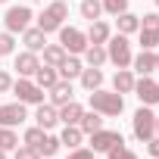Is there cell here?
<instances>
[{
  "instance_id": "1",
  "label": "cell",
  "mask_w": 159,
  "mask_h": 159,
  "mask_svg": "<svg viewBox=\"0 0 159 159\" xmlns=\"http://www.w3.org/2000/svg\"><path fill=\"white\" fill-rule=\"evenodd\" d=\"M88 103H91V109L94 112H100V116H119L122 109H125V100H122V94H116V91H91V97H88Z\"/></svg>"
},
{
  "instance_id": "2",
  "label": "cell",
  "mask_w": 159,
  "mask_h": 159,
  "mask_svg": "<svg viewBox=\"0 0 159 159\" xmlns=\"http://www.w3.org/2000/svg\"><path fill=\"white\" fill-rule=\"evenodd\" d=\"M66 19H69V0H53V3L38 16V28L44 34H50V31H59V25Z\"/></svg>"
},
{
  "instance_id": "3",
  "label": "cell",
  "mask_w": 159,
  "mask_h": 159,
  "mask_svg": "<svg viewBox=\"0 0 159 159\" xmlns=\"http://www.w3.org/2000/svg\"><path fill=\"white\" fill-rule=\"evenodd\" d=\"M106 59L109 62H116L119 69H128L131 66V44H128V34H109V41H106Z\"/></svg>"
},
{
  "instance_id": "4",
  "label": "cell",
  "mask_w": 159,
  "mask_h": 159,
  "mask_svg": "<svg viewBox=\"0 0 159 159\" xmlns=\"http://www.w3.org/2000/svg\"><path fill=\"white\" fill-rule=\"evenodd\" d=\"M131 128H134V137L147 143V140L156 134V116H153V109H150V106H140V109L134 112V119H131Z\"/></svg>"
},
{
  "instance_id": "5",
  "label": "cell",
  "mask_w": 159,
  "mask_h": 159,
  "mask_svg": "<svg viewBox=\"0 0 159 159\" xmlns=\"http://www.w3.org/2000/svg\"><path fill=\"white\" fill-rule=\"evenodd\" d=\"M13 94L19 103H44V88L34 84V78H19V81H13Z\"/></svg>"
},
{
  "instance_id": "6",
  "label": "cell",
  "mask_w": 159,
  "mask_h": 159,
  "mask_svg": "<svg viewBox=\"0 0 159 159\" xmlns=\"http://www.w3.org/2000/svg\"><path fill=\"white\" fill-rule=\"evenodd\" d=\"M31 19H34V13H31V7H10L7 10V16H3V22H7V31L10 34H22L28 25H31Z\"/></svg>"
},
{
  "instance_id": "7",
  "label": "cell",
  "mask_w": 159,
  "mask_h": 159,
  "mask_svg": "<svg viewBox=\"0 0 159 159\" xmlns=\"http://www.w3.org/2000/svg\"><path fill=\"white\" fill-rule=\"evenodd\" d=\"M59 44L66 47V53H84V47H88V34H84L81 28L59 25Z\"/></svg>"
},
{
  "instance_id": "8",
  "label": "cell",
  "mask_w": 159,
  "mask_h": 159,
  "mask_svg": "<svg viewBox=\"0 0 159 159\" xmlns=\"http://www.w3.org/2000/svg\"><path fill=\"white\" fill-rule=\"evenodd\" d=\"M116 143H125V137H122L119 131L100 128V131H94V134H91V150H94V153H106V150H112Z\"/></svg>"
},
{
  "instance_id": "9",
  "label": "cell",
  "mask_w": 159,
  "mask_h": 159,
  "mask_svg": "<svg viewBox=\"0 0 159 159\" xmlns=\"http://www.w3.org/2000/svg\"><path fill=\"white\" fill-rule=\"evenodd\" d=\"M28 116H25V103H3L0 106V125L3 128H16V125H22Z\"/></svg>"
},
{
  "instance_id": "10",
  "label": "cell",
  "mask_w": 159,
  "mask_h": 159,
  "mask_svg": "<svg viewBox=\"0 0 159 159\" xmlns=\"http://www.w3.org/2000/svg\"><path fill=\"white\" fill-rule=\"evenodd\" d=\"M134 94H137V100H140L143 106H153V103H159V84L153 81L150 75H143L140 81H134Z\"/></svg>"
},
{
  "instance_id": "11",
  "label": "cell",
  "mask_w": 159,
  "mask_h": 159,
  "mask_svg": "<svg viewBox=\"0 0 159 159\" xmlns=\"http://www.w3.org/2000/svg\"><path fill=\"white\" fill-rule=\"evenodd\" d=\"M38 66H41L38 53H31V50L16 53V72H19V78H31V75L38 72Z\"/></svg>"
},
{
  "instance_id": "12",
  "label": "cell",
  "mask_w": 159,
  "mask_h": 159,
  "mask_svg": "<svg viewBox=\"0 0 159 159\" xmlns=\"http://www.w3.org/2000/svg\"><path fill=\"white\" fill-rule=\"evenodd\" d=\"M72 94H75V91H72V81L59 78V81H56V84L50 88V103H53V106L59 109V106H66V103L72 100Z\"/></svg>"
},
{
  "instance_id": "13",
  "label": "cell",
  "mask_w": 159,
  "mask_h": 159,
  "mask_svg": "<svg viewBox=\"0 0 159 159\" xmlns=\"http://www.w3.org/2000/svg\"><path fill=\"white\" fill-rule=\"evenodd\" d=\"M34 122L47 131V128H53L56 122H59V109L53 106V103H38V112H34Z\"/></svg>"
},
{
  "instance_id": "14",
  "label": "cell",
  "mask_w": 159,
  "mask_h": 159,
  "mask_svg": "<svg viewBox=\"0 0 159 159\" xmlns=\"http://www.w3.org/2000/svg\"><path fill=\"white\" fill-rule=\"evenodd\" d=\"M31 78H34V84H38V88L50 91V88L59 81V72H56V66H44V62H41V66H38V72H34Z\"/></svg>"
},
{
  "instance_id": "15",
  "label": "cell",
  "mask_w": 159,
  "mask_h": 159,
  "mask_svg": "<svg viewBox=\"0 0 159 159\" xmlns=\"http://www.w3.org/2000/svg\"><path fill=\"white\" fill-rule=\"evenodd\" d=\"M81 59H78L75 53H66V59L56 66V72H59V78H66V81H72V78H78V75H81Z\"/></svg>"
},
{
  "instance_id": "16",
  "label": "cell",
  "mask_w": 159,
  "mask_h": 159,
  "mask_svg": "<svg viewBox=\"0 0 159 159\" xmlns=\"http://www.w3.org/2000/svg\"><path fill=\"white\" fill-rule=\"evenodd\" d=\"M22 44H25V50H31V53H41L44 50V44H47V34L41 31V28H25L22 31Z\"/></svg>"
},
{
  "instance_id": "17",
  "label": "cell",
  "mask_w": 159,
  "mask_h": 159,
  "mask_svg": "<svg viewBox=\"0 0 159 159\" xmlns=\"http://www.w3.org/2000/svg\"><path fill=\"white\" fill-rule=\"evenodd\" d=\"M84 34H88V44H106L112 31H109V25H106L103 19H94V22H91V28H88Z\"/></svg>"
},
{
  "instance_id": "18",
  "label": "cell",
  "mask_w": 159,
  "mask_h": 159,
  "mask_svg": "<svg viewBox=\"0 0 159 159\" xmlns=\"http://www.w3.org/2000/svg\"><path fill=\"white\" fill-rule=\"evenodd\" d=\"M116 25H119V34H134V31H140V16L125 10V13L116 16Z\"/></svg>"
},
{
  "instance_id": "19",
  "label": "cell",
  "mask_w": 159,
  "mask_h": 159,
  "mask_svg": "<svg viewBox=\"0 0 159 159\" xmlns=\"http://www.w3.org/2000/svg\"><path fill=\"white\" fill-rule=\"evenodd\" d=\"M134 81H137V78H134L128 69H119V72L112 75V88H116V94H131V91H134Z\"/></svg>"
},
{
  "instance_id": "20",
  "label": "cell",
  "mask_w": 159,
  "mask_h": 159,
  "mask_svg": "<svg viewBox=\"0 0 159 159\" xmlns=\"http://www.w3.org/2000/svg\"><path fill=\"white\" fill-rule=\"evenodd\" d=\"M81 140H84V131L78 128V125H66V128H62V134H59V143H62V147H69V150L81 147Z\"/></svg>"
},
{
  "instance_id": "21",
  "label": "cell",
  "mask_w": 159,
  "mask_h": 159,
  "mask_svg": "<svg viewBox=\"0 0 159 159\" xmlns=\"http://www.w3.org/2000/svg\"><path fill=\"white\" fill-rule=\"evenodd\" d=\"M81 112H84V106H81V103L69 100L66 106H59V122H62V125H78V119H81Z\"/></svg>"
},
{
  "instance_id": "22",
  "label": "cell",
  "mask_w": 159,
  "mask_h": 159,
  "mask_svg": "<svg viewBox=\"0 0 159 159\" xmlns=\"http://www.w3.org/2000/svg\"><path fill=\"white\" fill-rule=\"evenodd\" d=\"M131 62H134V69L140 75H153L156 72V53L153 50H140V56H134Z\"/></svg>"
},
{
  "instance_id": "23",
  "label": "cell",
  "mask_w": 159,
  "mask_h": 159,
  "mask_svg": "<svg viewBox=\"0 0 159 159\" xmlns=\"http://www.w3.org/2000/svg\"><path fill=\"white\" fill-rule=\"evenodd\" d=\"M81 84H84V91H97L100 84H103V72L97 69V66H88V69H81Z\"/></svg>"
},
{
  "instance_id": "24",
  "label": "cell",
  "mask_w": 159,
  "mask_h": 159,
  "mask_svg": "<svg viewBox=\"0 0 159 159\" xmlns=\"http://www.w3.org/2000/svg\"><path fill=\"white\" fill-rule=\"evenodd\" d=\"M78 128H81L84 134H94V131H100L103 128V116L100 112H81V119H78Z\"/></svg>"
},
{
  "instance_id": "25",
  "label": "cell",
  "mask_w": 159,
  "mask_h": 159,
  "mask_svg": "<svg viewBox=\"0 0 159 159\" xmlns=\"http://www.w3.org/2000/svg\"><path fill=\"white\" fill-rule=\"evenodd\" d=\"M62 59H66L62 44H44V66H59Z\"/></svg>"
},
{
  "instance_id": "26",
  "label": "cell",
  "mask_w": 159,
  "mask_h": 159,
  "mask_svg": "<svg viewBox=\"0 0 159 159\" xmlns=\"http://www.w3.org/2000/svg\"><path fill=\"white\" fill-rule=\"evenodd\" d=\"M84 59H88V66H97V69H100V66L106 62V47H103V44H88V47H84Z\"/></svg>"
},
{
  "instance_id": "27",
  "label": "cell",
  "mask_w": 159,
  "mask_h": 159,
  "mask_svg": "<svg viewBox=\"0 0 159 159\" xmlns=\"http://www.w3.org/2000/svg\"><path fill=\"white\" fill-rule=\"evenodd\" d=\"M100 13H103V3H100V0H81V16H84L88 22L100 19Z\"/></svg>"
},
{
  "instance_id": "28",
  "label": "cell",
  "mask_w": 159,
  "mask_h": 159,
  "mask_svg": "<svg viewBox=\"0 0 159 159\" xmlns=\"http://www.w3.org/2000/svg\"><path fill=\"white\" fill-rule=\"evenodd\" d=\"M59 147H62V143H59V137L47 134V137H44V143L38 147V153H41V156H47V159H53V156L59 153Z\"/></svg>"
},
{
  "instance_id": "29",
  "label": "cell",
  "mask_w": 159,
  "mask_h": 159,
  "mask_svg": "<svg viewBox=\"0 0 159 159\" xmlns=\"http://www.w3.org/2000/svg\"><path fill=\"white\" fill-rule=\"evenodd\" d=\"M19 147V134L13 128H3L0 125V150H16Z\"/></svg>"
},
{
  "instance_id": "30",
  "label": "cell",
  "mask_w": 159,
  "mask_h": 159,
  "mask_svg": "<svg viewBox=\"0 0 159 159\" xmlns=\"http://www.w3.org/2000/svg\"><path fill=\"white\" fill-rule=\"evenodd\" d=\"M44 137H47V131H44L41 125H34V128H28V131H25V143H28V147H34V150L44 143Z\"/></svg>"
},
{
  "instance_id": "31",
  "label": "cell",
  "mask_w": 159,
  "mask_h": 159,
  "mask_svg": "<svg viewBox=\"0 0 159 159\" xmlns=\"http://www.w3.org/2000/svg\"><path fill=\"white\" fill-rule=\"evenodd\" d=\"M153 47H159V31L140 28V50H153Z\"/></svg>"
},
{
  "instance_id": "32",
  "label": "cell",
  "mask_w": 159,
  "mask_h": 159,
  "mask_svg": "<svg viewBox=\"0 0 159 159\" xmlns=\"http://www.w3.org/2000/svg\"><path fill=\"white\" fill-rule=\"evenodd\" d=\"M106 156H109V159H137V153H134V150H128L125 143H116L112 150H106Z\"/></svg>"
},
{
  "instance_id": "33",
  "label": "cell",
  "mask_w": 159,
  "mask_h": 159,
  "mask_svg": "<svg viewBox=\"0 0 159 159\" xmlns=\"http://www.w3.org/2000/svg\"><path fill=\"white\" fill-rule=\"evenodd\" d=\"M16 50V38L10 31H0V56H10Z\"/></svg>"
},
{
  "instance_id": "34",
  "label": "cell",
  "mask_w": 159,
  "mask_h": 159,
  "mask_svg": "<svg viewBox=\"0 0 159 159\" xmlns=\"http://www.w3.org/2000/svg\"><path fill=\"white\" fill-rule=\"evenodd\" d=\"M100 3H103V10L112 13V16H119V13L128 10V0H100Z\"/></svg>"
},
{
  "instance_id": "35",
  "label": "cell",
  "mask_w": 159,
  "mask_h": 159,
  "mask_svg": "<svg viewBox=\"0 0 159 159\" xmlns=\"http://www.w3.org/2000/svg\"><path fill=\"white\" fill-rule=\"evenodd\" d=\"M13 159H41V153L34 150V147H16V153H13Z\"/></svg>"
},
{
  "instance_id": "36",
  "label": "cell",
  "mask_w": 159,
  "mask_h": 159,
  "mask_svg": "<svg viewBox=\"0 0 159 159\" xmlns=\"http://www.w3.org/2000/svg\"><path fill=\"white\" fill-rule=\"evenodd\" d=\"M140 28L159 31V13H147V16H140Z\"/></svg>"
},
{
  "instance_id": "37",
  "label": "cell",
  "mask_w": 159,
  "mask_h": 159,
  "mask_svg": "<svg viewBox=\"0 0 159 159\" xmlns=\"http://www.w3.org/2000/svg\"><path fill=\"white\" fill-rule=\"evenodd\" d=\"M69 159H94V150H91V147H88V150H84V147H75V150L69 153Z\"/></svg>"
},
{
  "instance_id": "38",
  "label": "cell",
  "mask_w": 159,
  "mask_h": 159,
  "mask_svg": "<svg viewBox=\"0 0 159 159\" xmlns=\"http://www.w3.org/2000/svg\"><path fill=\"white\" fill-rule=\"evenodd\" d=\"M7 91H13V75L0 69V94H7Z\"/></svg>"
},
{
  "instance_id": "39",
  "label": "cell",
  "mask_w": 159,
  "mask_h": 159,
  "mask_svg": "<svg viewBox=\"0 0 159 159\" xmlns=\"http://www.w3.org/2000/svg\"><path fill=\"white\" fill-rule=\"evenodd\" d=\"M147 153H150V156H153V159H156V156H159V134H153V137H150V140H147Z\"/></svg>"
},
{
  "instance_id": "40",
  "label": "cell",
  "mask_w": 159,
  "mask_h": 159,
  "mask_svg": "<svg viewBox=\"0 0 159 159\" xmlns=\"http://www.w3.org/2000/svg\"><path fill=\"white\" fill-rule=\"evenodd\" d=\"M0 159H7V150H0Z\"/></svg>"
},
{
  "instance_id": "41",
  "label": "cell",
  "mask_w": 159,
  "mask_h": 159,
  "mask_svg": "<svg viewBox=\"0 0 159 159\" xmlns=\"http://www.w3.org/2000/svg\"><path fill=\"white\" fill-rule=\"evenodd\" d=\"M156 134H159V116H156Z\"/></svg>"
},
{
  "instance_id": "42",
  "label": "cell",
  "mask_w": 159,
  "mask_h": 159,
  "mask_svg": "<svg viewBox=\"0 0 159 159\" xmlns=\"http://www.w3.org/2000/svg\"><path fill=\"white\" fill-rule=\"evenodd\" d=\"M0 3H7V0H0Z\"/></svg>"
},
{
  "instance_id": "43",
  "label": "cell",
  "mask_w": 159,
  "mask_h": 159,
  "mask_svg": "<svg viewBox=\"0 0 159 159\" xmlns=\"http://www.w3.org/2000/svg\"><path fill=\"white\" fill-rule=\"evenodd\" d=\"M156 7H159V0H156Z\"/></svg>"
},
{
  "instance_id": "44",
  "label": "cell",
  "mask_w": 159,
  "mask_h": 159,
  "mask_svg": "<svg viewBox=\"0 0 159 159\" xmlns=\"http://www.w3.org/2000/svg\"><path fill=\"white\" fill-rule=\"evenodd\" d=\"M156 159H159V156H156Z\"/></svg>"
}]
</instances>
